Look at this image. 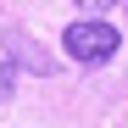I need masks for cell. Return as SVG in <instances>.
Listing matches in <instances>:
<instances>
[{
    "mask_svg": "<svg viewBox=\"0 0 128 128\" xmlns=\"http://www.w3.org/2000/svg\"><path fill=\"white\" fill-rule=\"evenodd\" d=\"M61 50H67V61H78V67H106V61L122 50V34H117V22H106V17H78V22L61 28Z\"/></svg>",
    "mask_w": 128,
    "mask_h": 128,
    "instance_id": "cell-1",
    "label": "cell"
},
{
    "mask_svg": "<svg viewBox=\"0 0 128 128\" xmlns=\"http://www.w3.org/2000/svg\"><path fill=\"white\" fill-rule=\"evenodd\" d=\"M11 89H17V61L6 56V61H0V100H6Z\"/></svg>",
    "mask_w": 128,
    "mask_h": 128,
    "instance_id": "cell-2",
    "label": "cell"
},
{
    "mask_svg": "<svg viewBox=\"0 0 128 128\" xmlns=\"http://www.w3.org/2000/svg\"><path fill=\"white\" fill-rule=\"evenodd\" d=\"M106 6H117V0H78V11H89V17H106Z\"/></svg>",
    "mask_w": 128,
    "mask_h": 128,
    "instance_id": "cell-3",
    "label": "cell"
},
{
    "mask_svg": "<svg viewBox=\"0 0 128 128\" xmlns=\"http://www.w3.org/2000/svg\"><path fill=\"white\" fill-rule=\"evenodd\" d=\"M122 11H128V0H122Z\"/></svg>",
    "mask_w": 128,
    "mask_h": 128,
    "instance_id": "cell-4",
    "label": "cell"
}]
</instances>
